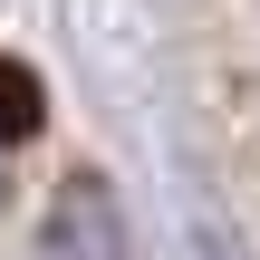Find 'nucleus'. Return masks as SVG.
Wrapping results in <instances>:
<instances>
[{
    "label": "nucleus",
    "instance_id": "1",
    "mask_svg": "<svg viewBox=\"0 0 260 260\" xmlns=\"http://www.w3.org/2000/svg\"><path fill=\"white\" fill-rule=\"evenodd\" d=\"M29 260H135L125 251V212H116V183L106 174H68L39 212V241Z\"/></svg>",
    "mask_w": 260,
    "mask_h": 260
},
{
    "label": "nucleus",
    "instance_id": "2",
    "mask_svg": "<svg viewBox=\"0 0 260 260\" xmlns=\"http://www.w3.org/2000/svg\"><path fill=\"white\" fill-rule=\"evenodd\" d=\"M48 125V87H39V68H19V58H0V164L29 145Z\"/></svg>",
    "mask_w": 260,
    "mask_h": 260
},
{
    "label": "nucleus",
    "instance_id": "3",
    "mask_svg": "<svg viewBox=\"0 0 260 260\" xmlns=\"http://www.w3.org/2000/svg\"><path fill=\"white\" fill-rule=\"evenodd\" d=\"M193 260H241V251H232L222 232H193Z\"/></svg>",
    "mask_w": 260,
    "mask_h": 260
}]
</instances>
